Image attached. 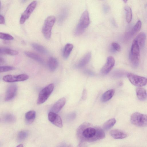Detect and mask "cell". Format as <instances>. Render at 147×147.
<instances>
[{"label":"cell","instance_id":"cell-1","mask_svg":"<svg viewBox=\"0 0 147 147\" xmlns=\"http://www.w3.org/2000/svg\"><path fill=\"white\" fill-rule=\"evenodd\" d=\"M77 135L80 142H93L102 139L105 137V133L98 127L85 122L78 128Z\"/></svg>","mask_w":147,"mask_h":147},{"label":"cell","instance_id":"cell-2","mask_svg":"<svg viewBox=\"0 0 147 147\" xmlns=\"http://www.w3.org/2000/svg\"><path fill=\"white\" fill-rule=\"evenodd\" d=\"M140 47L136 40L133 41L131 47L129 59L132 66L137 67L139 65L140 59Z\"/></svg>","mask_w":147,"mask_h":147},{"label":"cell","instance_id":"cell-3","mask_svg":"<svg viewBox=\"0 0 147 147\" xmlns=\"http://www.w3.org/2000/svg\"><path fill=\"white\" fill-rule=\"evenodd\" d=\"M89 14L88 11H84L80 18L74 32V34L79 36L82 34L90 24Z\"/></svg>","mask_w":147,"mask_h":147},{"label":"cell","instance_id":"cell-4","mask_svg":"<svg viewBox=\"0 0 147 147\" xmlns=\"http://www.w3.org/2000/svg\"><path fill=\"white\" fill-rule=\"evenodd\" d=\"M56 20L55 17L53 16H48L45 19L42 28V31L46 38H50L51 30Z\"/></svg>","mask_w":147,"mask_h":147},{"label":"cell","instance_id":"cell-5","mask_svg":"<svg viewBox=\"0 0 147 147\" xmlns=\"http://www.w3.org/2000/svg\"><path fill=\"white\" fill-rule=\"evenodd\" d=\"M130 121L134 125L138 127L147 126V115L136 112L131 116Z\"/></svg>","mask_w":147,"mask_h":147},{"label":"cell","instance_id":"cell-6","mask_svg":"<svg viewBox=\"0 0 147 147\" xmlns=\"http://www.w3.org/2000/svg\"><path fill=\"white\" fill-rule=\"evenodd\" d=\"M54 88V84L51 83L43 88L39 93L37 104L40 105L45 102L53 92Z\"/></svg>","mask_w":147,"mask_h":147},{"label":"cell","instance_id":"cell-7","mask_svg":"<svg viewBox=\"0 0 147 147\" xmlns=\"http://www.w3.org/2000/svg\"><path fill=\"white\" fill-rule=\"evenodd\" d=\"M127 77L131 83L135 86L141 87L147 84V78L129 73Z\"/></svg>","mask_w":147,"mask_h":147},{"label":"cell","instance_id":"cell-8","mask_svg":"<svg viewBox=\"0 0 147 147\" xmlns=\"http://www.w3.org/2000/svg\"><path fill=\"white\" fill-rule=\"evenodd\" d=\"M37 3L36 1H34L32 2L28 6L20 18V22L21 24H24L25 21L29 18L35 8Z\"/></svg>","mask_w":147,"mask_h":147},{"label":"cell","instance_id":"cell-9","mask_svg":"<svg viewBox=\"0 0 147 147\" xmlns=\"http://www.w3.org/2000/svg\"><path fill=\"white\" fill-rule=\"evenodd\" d=\"M29 76L25 74H21L17 75H8L4 76L3 80L7 82H13L23 81L28 80Z\"/></svg>","mask_w":147,"mask_h":147},{"label":"cell","instance_id":"cell-10","mask_svg":"<svg viewBox=\"0 0 147 147\" xmlns=\"http://www.w3.org/2000/svg\"><path fill=\"white\" fill-rule=\"evenodd\" d=\"M48 118L53 124L60 128L63 127L62 121L60 116L57 113L52 111L49 112Z\"/></svg>","mask_w":147,"mask_h":147},{"label":"cell","instance_id":"cell-11","mask_svg":"<svg viewBox=\"0 0 147 147\" xmlns=\"http://www.w3.org/2000/svg\"><path fill=\"white\" fill-rule=\"evenodd\" d=\"M18 91L17 86L15 84L10 85L8 87L5 94V100L10 101L15 96Z\"/></svg>","mask_w":147,"mask_h":147},{"label":"cell","instance_id":"cell-12","mask_svg":"<svg viewBox=\"0 0 147 147\" xmlns=\"http://www.w3.org/2000/svg\"><path fill=\"white\" fill-rule=\"evenodd\" d=\"M115 64V60L113 57L109 56L107 58V61L101 69V73L104 74H108L112 69Z\"/></svg>","mask_w":147,"mask_h":147},{"label":"cell","instance_id":"cell-13","mask_svg":"<svg viewBox=\"0 0 147 147\" xmlns=\"http://www.w3.org/2000/svg\"><path fill=\"white\" fill-rule=\"evenodd\" d=\"M66 102V99L62 97L58 100L52 107L51 111L56 113L59 112L65 105Z\"/></svg>","mask_w":147,"mask_h":147},{"label":"cell","instance_id":"cell-14","mask_svg":"<svg viewBox=\"0 0 147 147\" xmlns=\"http://www.w3.org/2000/svg\"><path fill=\"white\" fill-rule=\"evenodd\" d=\"M111 136L115 139H122L127 137L128 135L126 133L118 129H113L110 132Z\"/></svg>","mask_w":147,"mask_h":147},{"label":"cell","instance_id":"cell-15","mask_svg":"<svg viewBox=\"0 0 147 147\" xmlns=\"http://www.w3.org/2000/svg\"><path fill=\"white\" fill-rule=\"evenodd\" d=\"M91 53H86L80 59L78 62L77 66L79 68L82 67L86 65L90 61L91 57Z\"/></svg>","mask_w":147,"mask_h":147},{"label":"cell","instance_id":"cell-16","mask_svg":"<svg viewBox=\"0 0 147 147\" xmlns=\"http://www.w3.org/2000/svg\"><path fill=\"white\" fill-rule=\"evenodd\" d=\"M136 96L138 99L141 101H144L147 97V93L146 90L141 87H138L136 88Z\"/></svg>","mask_w":147,"mask_h":147},{"label":"cell","instance_id":"cell-17","mask_svg":"<svg viewBox=\"0 0 147 147\" xmlns=\"http://www.w3.org/2000/svg\"><path fill=\"white\" fill-rule=\"evenodd\" d=\"M146 35L144 32H140L137 36L135 39L137 41L140 48H142L144 46Z\"/></svg>","mask_w":147,"mask_h":147},{"label":"cell","instance_id":"cell-18","mask_svg":"<svg viewBox=\"0 0 147 147\" xmlns=\"http://www.w3.org/2000/svg\"><path fill=\"white\" fill-rule=\"evenodd\" d=\"M48 64L50 71H53L58 67L59 62L56 58L53 57H51L49 58Z\"/></svg>","mask_w":147,"mask_h":147},{"label":"cell","instance_id":"cell-19","mask_svg":"<svg viewBox=\"0 0 147 147\" xmlns=\"http://www.w3.org/2000/svg\"><path fill=\"white\" fill-rule=\"evenodd\" d=\"M25 55L27 57L32 59L41 63H44L43 59L38 55L28 51H26L24 52Z\"/></svg>","mask_w":147,"mask_h":147},{"label":"cell","instance_id":"cell-20","mask_svg":"<svg viewBox=\"0 0 147 147\" xmlns=\"http://www.w3.org/2000/svg\"><path fill=\"white\" fill-rule=\"evenodd\" d=\"M115 92V91L113 89H110L106 92L101 96V101L106 102L109 100L113 96Z\"/></svg>","mask_w":147,"mask_h":147},{"label":"cell","instance_id":"cell-21","mask_svg":"<svg viewBox=\"0 0 147 147\" xmlns=\"http://www.w3.org/2000/svg\"><path fill=\"white\" fill-rule=\"evenodd\" d=\"M36 116V112L34 110L30 111L25 115L26 121L27 123H32L34 120Z\"/></svg>","mask_w":147,"mask_h":147},{"label":"cell","instance_id":"cell-22","mask_svg":"<svg viewBox=\"0 0 147 147\" xmlns=\"http://www.w3.org/2000/svg\"><path fill=\"white\" fill-rule=\"evenodd\" d=\"M0 53L1 54L11 55H16L18 54V52L16 50L4 47L0 48Z\"/></svg>","mask_w":147,"mask_h":147},{"label":"cell","instance_id":"cell-23","mask_svg":"<svg viewBox=\"0 0 147 147\" xmlns=\"http://www.w3.org/2000/svg\"><path fill=\"white\" fill-rule=\"evenodd\" d=\"M73 48V45L71 44L68 43L65 45L63 52V56L65 59L69 57Z\"/></svg>","mask_w":147,"mask_h":147},{"label":"cell","instance_id":"cell-24","mask_svg":"<svg viewBox=\"0 0 147 147\" xmlns=\"http://www.w3.org/2000/svg\"><path fill=\"white\" fill-rule=\"evenodd\" d=\"M2 119L4 122L8 123H13L16 120L14 116L10 113H7L4 115L2 117Z\"/></svg>","mask_w":147,"mask_h":147},{"label":"cell","instance_id":"cell-25","mask_svg":"<svg viewBox=\"0 0 147 147\" xmlns=\"http://www.w3.org/2000/svg\"><path fill=\"white\" fill-rule=\"evenodd\" d=\"M32 46L33 49L43 54H47V50L43 46L37 43H32Z\"/></svg>","mask_w":147,"mask_h":147},{"label":"cell","instance_id":"cell-26","mask_svg":"<svg viewBox=\"0 0 147 147\" xmlns=\"http://www.w3.org/2000/svg\"><path fill=\"white\" fill-rule=\"evenodd\" d=\"M116 123L115 118H112L107 121L103 124V127L105 130H108L114 125Z\"/></svg>","mask_w":147,"mask_h":147},{"label":"cell","instance_id":"cell-27","mask_svg":"<svg viewBox=\"0 0 147 147\" xmlns=\"http://www.w3.org/2000/svg\"><path fill=\"white\" fill-rule=\"evenodd\" d=\"M124 9L126 11V18L127 22L130 23L131 21L132 18V14L131 8L129 6H126Z\"/></svg>","mask_w":147,"mask_h":147},{"label":"cell","instance_id":"cell-28","mask_svg":"<svg viewBox=\"0 0 147 147\" xmlns=\"http://www.w3.org/2000/svg\"><path fill=\"white\" fill-rule=\"evenodd\" d=\"M142 25V23L141 21L140 20H138L131 30V34L134 35L138 32L141 28Z\"/></svg>","mask_w":147,"mask_h":147},{"label":"cell","instance_id":"cell-29","mask_svg":"<svg viewBox=\"0 0 147 147\" xmlns=\"http://www.w3.org/2000/svg\"><path fill=\"white\" fill-rule=\"evenodd\" d=\"M28 132L26 131H22L19 132L18 135V138L20 141L25 139L28 136Z\"/></svg>","mask_w":147,"mask_h":147},{"label":"cell","instance_id":"cell-30","mask_svg":"<svg viewBox=\"0 0 147 147\" xmlns=\"http://www.w3.org/2000/svg\"><path fill=\"white\" fill-rule=\"evenodd\" d=\"M0 38L1 39L7 40H11L13 39V36L10 34L1 32L0 33Z\"/></svg>","mask_w":147,"mask_h":147},{"label":"cell","instance_id":"cell-31","mask_svg":"<svg viewBox=\"0 0 147 147\" xmlns=\"http://www.w3.org/2000/svg\"><path fill=\"white\" fill-rule=\"evenodd\" d=\"M15 69V67L11 66H1L0 67V72H5Z\"/></svg>","mask_w":147,"mask_h":147},{"label":"cell","instance_id":"cell-32","mask_svg":"<svg viewBox=\"0 0 147 147\" xmlns=\"http://www.w3.org/2000/svg\"><path fill=\"white\" fill-rule=\"evenodd\" d=\"M111 45L113 49L115 51H121V47L117 43L113 42L112 43Z\"/></svg>","mask_w":147,"mask_h":147},{"label":"cell","instance_id":"cell-33","mask_svg":"<svg viewBox=\"0 0 147 147\" xmlns=\"http://www.w3.org/2000/svg\"><path fill=\"white\" fill-rule=\"evenodd\" d=\"M87 96V92L86 90L85 89H84L82 95V99L83 100L86 99V98Z\"/></svg>","mask_w":147,"mask_h":147},{"label":"cell","instance_id":"cell-34","mask_svg":"<svg viewBox=\"0 0 147 147\" xmlns=\"http://www.w3.org/2000/svg\"><path fill=\"white\" fill-rule=\"evenodd\" d=\"M5 23V18L1 14L0 16V24H4Z\"/></svg>","mask_w":147,"mask_h":147},{"label":"cell","instance_id":"cell-35","mask_svg":"<svg viewBox=\"0 0 147 147\" xmlns=\"http://www.w3.org/2000/svg\"><path fill=\"white\" fill-rule=\"evenodd\" d=\"M77 147H86L84 142H80Z\"/></svg>","mask_w":147,"mask_h":147},{"label":"cell","instance_id":"cell-36","mask_svg":"<svg viewBox=\"0 0 147 147\" xmlns=\"http://www.w3.org/2000/svg\"><path fill=\"white\" fill-rule=\"evenodd\" d=\"M76 116V114L75 113H72L71 114H70L69 116V118H70L71 119H73Z\"/></svg>","mask_w":147,"mask_h":147},{"label":"cell","instance_id":"cell-37","mask_svg":"<svg viewBox=\"0 0 147 147\" xmlns=\"http://www.w3.org/2000/svg\"><path fill=\"white\" fill-rule=\"evenodd\" d=\"M4 62L5 61H4V59L3 58H1V57L0 59V64L3 63H4Z\"/></svg>","mask_w":147,"mask_h":147},{"label":"cell","instance_id":"cell-38","mask_svg":"<svg viewBox=\"0 0 147 147\" xmlns=\"http://www.w3.org/2000/svg\"><path fill=\"white\" fill-rule=\"evenodd\" d=\"M16 147H23V145L22 144H20L17 146Z\"/></svg>","mask_w":147,"mask_h":147},{"label":"cell","instance_id":"cell-39","mask_svg":"<svg viewBox=\"0 0 147 147\" xmlns=\"http://www.w3.org/2000/svg\"><path fill=\"white\" fill-rule=\"evenodd\" d=\"M127 0H124L123 1L124 2V3H126L127 1Z\"/></svg>","mask_w":147,"mask_h":147},{"label":"cell","instance_id":"cell-40","mask_svg":"<svg viewBox=\"0 0 147 147\" xmlns=\"http://www.w3.org/2000/svg\"><path fill=\"white\" fill-rule=\"evenodd\" d=\"M67 147H72V146L71 145H70Z\"/></svg>","mask_w":147,"mask_h":147}]
</instances>
